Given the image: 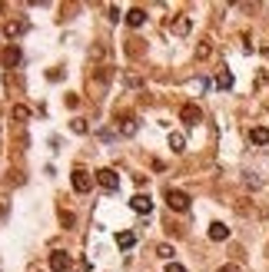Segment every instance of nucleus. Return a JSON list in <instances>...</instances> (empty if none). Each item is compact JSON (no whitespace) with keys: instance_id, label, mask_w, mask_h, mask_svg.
Returning <instances> with one entry per match:
<instances>
[{"instance_id":"obj_13","label":"nucleus","mask_w":269,"mask_h":272,"mask_svg":"<svg viewBox=\"0 0 269 272\" xmlns=\"http://www.w3.org/2000/svg\"><path fill=\"white\" fill-rule=\"evenodd\" d=\"M117 246H120V249L136 246V236H133V232H117Z\"/></svg>"},{"instance_id":"obj_6","label":"nucleus","mask_w":269,"mask_h":272,"mask_svg":"<svg viewBox=\"0 0 269 272\" xmlns=\"http://www.w3.org/2000/svg\"><path fill=\"white\" fill-rule=\"evenodd\" d=\"M180 120L183 123H199V120H203V113H199L196 103H183L180 106Z\"/></svg>"},{"instance_id":"obj_5","label":"nucleus","mask_w":269,"mask_h":272,"mask_svg":"<svg viewBox=\"0 0 269 272\" xmlns=\"http://www.w3.org/2000/svg\"><path fill=\"white\" fill-rule=\"evenodd\" d=\"M0 63L7 66V70H14V66L20 63V47H17V43H7L4 53H0Z\"/></svg>"},{"instance_id":"obj_20","label":"nucleus","mask_w":269,"mask_h":272,"mask_svg":"<svg viewBox=\"0 0 269 272\" xmlns=\"http://www.w3.org/2000/svg\"><path fill=\"white\" fill-rule=\"evenodd\" d=\"M156 256H163V259H173V249L163 242V246H156Z\"/></svg>"},{"instance_id":"obj_21","label":"nucleus","mask_w":269,"mask_h":272,"mask_svg":"<svg viewBox=\"0 0 269 272\" xmlns=\"http://www.w3.org/2000/svg\"><path fill=\"white\" fill-rule=\"evenodd\" d=\"M209 53H213V47H209V43H203V47L196 50V56H199V60H206V56H209Z\"/></svg>"},{"instance_id":"obj_12","label":"nucleus","mask_w":269,"mask_h":272,"mask_svg":"<svg viewBox=\"0 0 269 272\" xmlns=\"http://www.w3.org/2000/svg\"><path fill=\"white\" fill-rule=\"evenodd\" d=\"M170 30H173V33H180V37H183V33H190V17H186V14H180V17H176V24H170Z\"/></svg>"},{"instance_id":"obj_10","label":"nucleus","mask_w":269,"mask_h":272,"mask_svg":"<svg viewBox=\"0 0 269 272\" xmlns=\"http://www.w3.org/2000/svg\"><path fill=\"white\" fill-rule=\"evenodd\" d=\"M209 239H213V242L230 239V229H226V223H213V226H209Z\"/></svg>"},{"instance_id":"obj_15","label":"nucleus","mask_w":269,"mask_h":272,"mask_svg":"<svg viewBox=\"0 0 269 272\" xmlns=\"http://www.w3.org/2000/svg\"><path fill=\"white\" fill-rule=\"evenodd\" d=\"M216 87H220V90H230V87H233V73H226V70H223L220 77H216Z\"/></svg>"},{"instance_id":"obj_19","label":"nucleus","mask_w":269,"mask_h":272,"mask_svg":"<svg viewBox=\"0 0 269 272\" xmlns=\"http://www.w3.org/2000/svg\"><path fill=\"white\" fill-rule=\"evenodd\" d=\"M14 120H30V110L17 103V106H14Z\"/></svg>"},{"instance_id":"obj_25","label":"nucleus","mask_w":269,"mask_h":272,"mask_svg":"<svg viewBox=\"0 0 269 272\" xmlns=\"http://www.w3.org/2000/svg\"><path fill=\"white\" fill-rule=\"evenodd\" d=\"M7 209H10V206H7V202H0V219L7 216Z\"/></svg>"},{"instance_id":"obj_7","label":"nucleus","mask_w":269,"mask_h":272,"mask_svg":"<svg viewBox=\"0 0 269 272\" xmlns=\"http://www.w3.org/2000/svg\"><path fill=\"white\" fill-rule=\"evenodd\" d=\"M117 129L123 136H133L136 133V116L133 113H123V116H117Z\"/></svg>"},{"instance_id":"obj_16","label":"nucleus","mask_w":269,"mask_h":272,"mask_svg":"<svg viewBox=\"0 0 269 272\" xmlns=\"http://www.w3.org/2000/svg\"><path fill=\"white\" fill-rule=\"evenodd\" d=\"M70 129H73V133H77V136H83V133H87L90 126H87V120H83V116H77V120L70 123Z\"/></svg>"},{"instance_id":"obj_17","label":"nucleus","mask_w":269,"mask_h":272,"mask_svg":"<svg viewBox=\"0 0 269 272\" xmlns=\"http://www.w3.org/2000/svg\"><path fill=\"white\" fill-rule=\"evenodd\" d=\"M183 146H186V140H183L180 133H173V136H170V150H173V153H183Z\"/></svg>"},{"instance_id":"obj_2","label":"nucleus","mask_w":269,"mask_h":272,"mask_svg":"<svg viewBox=\"0 0 269 272\" xmlns=\"http://www.w3.org/2000/svg\"><path fill=\"white\" fill-rule=\"evenodd\" d=\"M93 179L96 176H90L87 169H73V173H70V183H73V189H77V192H90V189H93Z\"/></svg>"},{"instance_id":"obj_22","label":"nucleus","mask_w":269,"mask_h":272,"mask_svg":"<svg viewBox=\"0 0 269 272\" xmlns=\"http://www.w3.org/2000/svg\"><path fill=\"white\" fill-rule=\"evenodd\" d=\"M64 100H67V106H80V96H77V93H67Z\"/></svg>"},{"instance_id":"obj_4","label":"nucleus","mask_w":269,"mask_h":272,"mask_svg":"<svg viewBox=\"0 0 269 272\" xmlns=\"http://www.w3.org/2000/svg\"><path fill=\"white\" fill-rule=\"evenodd\" d=\"M96 183H100L106 192H117L120 189V176L113 173V169H100V173H96Z\"/></svg>"},{"instance_id":"obj_18","label":"nucleus","mask_w":269,"mask_h":272,"mask_svg":"<svg viewBox=\"0 0 269 272\" xmlns=\"http://www.w3.org/2000/svg\"><path fill=\"white\" fill-rule=\"evenodd\" d=\"M60 223H64V229H70V226L77 223V216H73V213H67V209H60Z\"/></svg>"},{"instance_id":"obj_3","label":"nucleus","mask_w":269,"mask_h":272,"mask_svg":"<svg viewBox=\"0 0 269 272\" xmlns=\"http://www.w3.org/2000/svg\"><path fill=\"white\" fill-rule=\"evenodd\" d=\"M70 265H73L70 252H64V249H53V252H50V269L53 272H67Z\"/></svg>"},{"instance_id":"obj_23","label":"nucleus","mask_w":269,"mask_h":272,"mask_svg":"<svg viewBox=\"0 0 269 272\" xmlns=\"http://www.w3.org/2000/svg\"><path fill=\"white\" fill-rule=\"evenodd\" d=\"M220 272H243V269H239V265H233V262H226V265H223Z\"/></svg>"},{"instance_id":"obj_1","label":"nucleus","mask_w":269,"mask_h":272,"mask_svg":"<svg viewBox=\"0 0 269 272\" xmlns=\"http://www.w3.org/2000/svg\"><path fill=\"white\" fill-rule=\"evenodd\" d=\"M167 206L173 209V213H186V209H190V196L183 189H173V186H170L167 189Z\"/></svg>"},{"instance_id":"obj_24","label":"nucleus","mask_w":269,"mask_h":272,"mask_svg":"<svg viewBox=\"0 0 269 272\" xmlns=\"http://www.w3.org/2000/svg\"><path fill=\"white\" fill-rule=\"evenodd\" d=\"M167 272H186V269H183L180 262H170V265H167Z\"/></svg>"},{"instance_id":"obj_14","label":"nucleus","mask_w":269,"mask_h":272,"mask_svg":"<svg viewBox=\"0 0 269 272\" xmlns=\"http://www.w3.org/2000/svg\"><path fill=\"white\" fill-rule=\"evenodd\" d=\"M20 33H27V24H24V20H17V24L10 20V24H7V37L14 40V37H20Z\"/></svg>"},{"instance_id":"obj_11","label":"nucleus","mask_w":269,"mask_h":272,"mask_svg":"<svg viewBox=\"0 0 269 272\" xmlns=\"http://www.w3.org/2000/svg\"><path fill=\"white\" fill-rule=\"evenodd\" d=\"M249 140H253L256 146H266L269 143V129L266 126H253V129H249Z\"/></svg>"},{"instance_id":"obj_8","label":"nucleus","mask_w":269,"mask_h":272,"mask_svg":"<svg viewBox=\"0 0 269 272\" xmlns=\"http://www.w3.org/2000/svg\"><path fill=\"white\" fill-rule=\"evenodd\" d=\"M130 206H133V213H150V209H153L150 192H136L133 199H130Z\"/></svg>"},{"instance_id":"obj_9","label":"nucleus","mask_w":269,"mask_h":272,"mask_svg":"<svg viewBox=\"0 0 269 272\" xmlns=\"http://www.w3.org/2000/svg\"><path fill=\"white\" fill-rule=\"evenodd\" d=\"M127 24H130V27H143V24H146V10H143V7L127 10Z\"/></svg>"}]
</instances>
